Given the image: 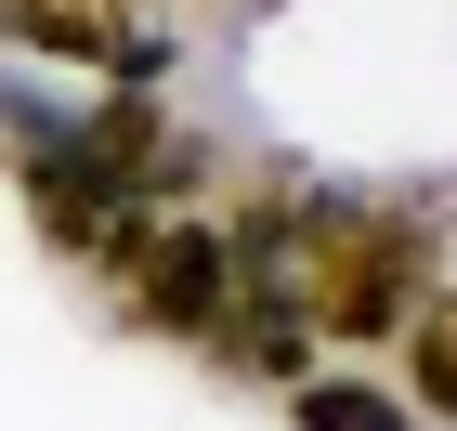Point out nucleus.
<instances>
[{
	"instance_id": "obj_1",
	"label": "nucleus",
	"mask_w": 457,
	"mask_h": 431,
	"mask_svg": "<svg viewBox=\"0 0 457 431\" xmlns=\"http://www.w3.org/2000/svg\"><path fill=\"white\" fill-rule=\"evenodd\" d=\"M431 261H445V222L419 210H314V340L340 353H392L431 301Z\"/></svg>"
},
{
	"instance_id": "obj_5",
	"label": "nucleus",
	"mask_w": 457,
	"mask_h": 431,
	"mask_svg": "<svg viewBox=\"0 0 457 431\" xmlns=\"http://www.w3.org/2000/svg\"><path fill=\"white\" fill-rule=\"evenodd\" d=\"M287 419L301 431H405V405L366 393V379H287Z\"/></svg>"
},
{
	"instance_id": "obj_3",
	"label": "nucleus",
	"mask_w": 457,
	"mask_h": 431,
	"mask_svg": "<svg viewBox=\"0 0 457 431\" xmlns=\"http://www.w3.org/2000/svg\"><path fill=\"white\" fill-rule=\"evenodd\" d=\"M13 53H66V66H157L131 39V0H0Z\"/></svg>"
},
{
	"instance_id": "obj_2",
	"label": "nucleus",
	"mask_w": 457,
	"mask_h": 431,
	"mask_svg": "<svg viewBox=\"0 0 457 431\" xmlns=\"http://www.w3.org/2000/svg\"><path fill=\"white\" fill-rule=\"evenodd\" d=\"M118 287H131V327H157V340H222V314H236L222 222H144V249L118 261Z\"/></svg>"
},
{
	"instance_id": "obj_4",
	"label": "nucleus",
	"mask_w": 457,
	"mask_h": 431,
	"mask_svg": "<svg viewBox=\"0 0 457 431\" xmlns=\"http://www.w3.org/2000/svg\"><path fill=\"white\" fill-rule=\"evenodd\" d=\"M405 393H419L431 419H457V287H431L419 327H405Z\"/></svg>"
}]
</instances>
